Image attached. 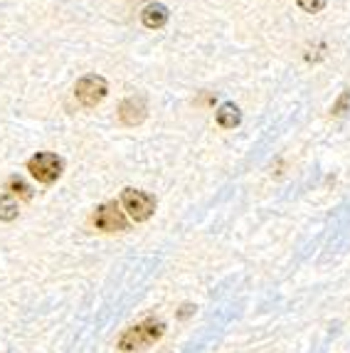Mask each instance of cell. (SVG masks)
Wrapping results in <instances>:
<instances>
[{
	"label": "cell",
	"mask_w": 350,
	"mask_h": 353,
	"mask_svg": "<svg viewBox=\"0 0 350 353\" xmlns=\"http://www.w3.org/2000/svg\"><path fill=\"white\" fill-rule=\"evenodd\" d=\"M18 201L12 198V195H0V220H6V223H10V220L18 218Z\"/></svg>",
	"instance_id": "cell-9"
},
{
	"label": "cell",
	"mask_w": 350,
	"mask_h": 353,
	"mask_svg": "<svg viewBox=\"0 0 350 353\" xmlns=\"http://www.w3.org/2000/svg\"><path fill=\"white\" fill-rule=\"evenodd\" d=\"M168 18H170V12L163 3H148V6L141 10V23L151 30L163 28V25L168 23Z\"/></svg>",
	"instance_id": "cell-7"
},
{
	"label": "cell",
	"mask_w": 350,
	"mask_h": 353,
	"mask_svg": "<svg viewBox=\"0 0 350 353\" xmlns=\"http://www.w3.org/2000/svg\"><path fill=\"white\" fill-rule=\"evenodd\" d=\"M109 94V84L99 74H84L74 87V97L82 106H96Z\"/></svg>",
	"instance_id": "cell-3"
},
{
	"label": "cell",
	"mask_w": 350,
	"mask_h": 353,
	"mask_svg": "<svg viewBox=\"0 0 350 353\" xmlns=\"http://www.w3.org/2000/svg\"><path fill=\"white\" fill-rule=\"evenodd\" d=\"M348 104H350V92H345V94L338 99V104L333 106V114H343L345 109H348Z\"/></svg>",
	"instance_id": "cell-12"
},
{
	"label": "cell",
	"mask_w": 350,
	"mask_h": 353,
	"mask_svg": "<svg viewBox=\"0 0 350 353\" xmlns=\"http://www.w3.org/2000/svg\"><path fill=\"white\" fill-rule=\"evenodd\" d=\"M296 3L306 12H321L326 8V0H296Z\"/></svg>",
	"instance_id": "cell-11"
},
{
	"label": "cell",
	"mask_w": 350,
	"mask_h": 353,
	"mask_svg": "<svg viewBox=\"0 0 350 353\" xmlns=\"http://www.w3.org/2000/svg\"><path fill=\"white\" fill-rule=\"evenodd\" d=\"M121 205H123V210L131 215V220L143 223V220H148L153 212H156V198L148 195V193H143V190L126 188L121 195Z\"/></svg>",
	"instance_id": "cell-4"
},
{
	"label": "cell",
	"mask_w": 350,
	"mask_h": 353,
	"mask_svg": "<svg viewBox=\"0 0 350 353\" xmlns=\"http://www.w3.org/2000/svg\"><path fill=\"white\" fill-rule=\"evenodd\" d=\"M146 112L148 109L143 97H129V99H123L121 106H119V119L126 126H138L146 119Z\"/></svg>",
	"instance_id": "cell-6"
},
{
	"label": "cell",
	"mask_w": 350,
	"mask_h": 353,
	"mask_svg": "<svg viewBox=\"0 0 350 353\" xmlns=\"http://www.w3.org/2000/svg\"><path fill=\"white\" fill-rule=\"evenodd\" d=\"M165 334L163 321H143V324L134 326V329L123 331V336L119 339V348L123 353L138 351V348H148Z\"/></svg>",
	"instance_id": "cell-1"
},
{
	"label": "cell",
	"mask_w": 350,
	"mask_h": 353,
	"mask_svg": "<svg viewBox=\"0 0 350 353\" xmlns=\"http://www.w3.org/2000/svg\"><path fill=\"white\" fill-rule=\"evenodd\" d=\"M195 314V306L193 304H183L181 306V312H178V316L181 319H187V316H193Z\"/></svg>",
	"instance_id": "cell-13"
},
{
	"label": "cell",
	"mask_w": 350,
	"mask_h": 353,
	"mask_svg": "<svg viewBox=\"0 0 350 353\" xmlns=\"http://www.w3.org/2000/svg\"><path fill=\"white\" fill-rule=\"evenodd\" d=\"M62 168H65V163H62V159L54 156V153H35V156L28 161L30 176L40 183H47V185L62 176Z\"/></svg>",
	"instance_id": "cell-2"
},
{
	"label": "cell",
	"mask_w": 350,
	"mask_h": 353,
	"mask_svg": "<svg viewBox=\"0 0 350 353\" xmlns=\"http://www.w3.org/2000/svg\"><path fill=\"white\" fill-rule=\"evenodd\" d=\"M94 225L104 230V232H121L129 223H126V215H123V210L116 203H104L94 212Z\"/></svg>",
	"instance_id": "cell-5"
},
{
	"label": "cell",
	"mask_w": 350,
	"mask_h": 353,
	"mask_svg": "<svg viewBox=\"0 0 350 353\" xmlns=\"http://www.w3.org/2000/svg\"><path fill=\"white\" fill-rule=\"evenodd\" d=\"M215 117H217V124H220L222 129H234V126H240V121H242L240 106L232 104V101L220 104V109H217Z\"/></svg>",
	"instance_id": "cell-8"
},
{
	"label": "cell",
	"mask_w": 350,
	"mask_h": 353,
	"mask_svg": "<svg viewBox=\"0 0 350 353\" xmlns=\"http://www.w3.org/2000/svg\"><path fill=\"white\" fill-rule=\"evenodd\" d=\"M8 195H18V198H30L32 195V190H30V185L23 181V178H18V176H12L10 181H8Z\"/></svg>",
	"instance_id": "cell-10"
}]
</instances>
